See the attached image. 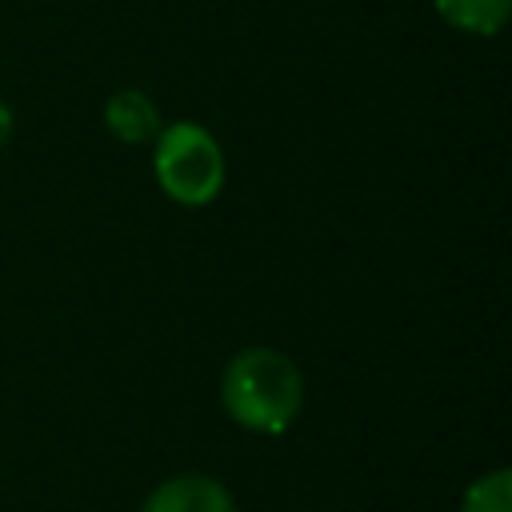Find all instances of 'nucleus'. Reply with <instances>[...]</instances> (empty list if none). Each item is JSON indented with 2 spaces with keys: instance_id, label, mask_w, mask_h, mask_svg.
Here are the masks:
<instances>
[{
  "instance_id": "obj_1",
  "label": "nucleus",
  "mask_w": 512,
  "mask_h": 512,
  "mask_svg": "<svg viewBox=\"0 0 512 512\" xmlns=\"http://www.w3.org/2000/svg\"><path fill=\"white\" fill-rule=\"evenodd\" d=\"M220 404L240 428L260 436H280L300 416L304 376L276 348H244L224 368Z\"/></svg>"
},
{
  "instance_id": "obj_2",
  "label": "nucleus",
  "mask_w": 512,
  "mask_h": 512,
  "mask_svg": "<svg viewBox=\"0 0 512 512\" xmlns=\"http://www.w3.org/2000/svg\"><path fill=\"white\" fill-rule=\"evenodd\" d=\"M152 172L168 200H176L184 208H204L224 188V152L208 128L180 120V124L160 128L156 152H152Z\"/></svg>"
},
{
  "instance_id": "obj_3",
  "label": "nucleus",
  "mask_w": 512,
  "mask_h": 512,
  "mask_svg": "<svg viewBox=\"0 0 512 512\" xmlns=\"http://www.w3.org/2000/svg\"><path fill=\"white\" fill-rule=\"evenodd\" d=\"M140 512H236L232 492L212 476H172L144 496Z\"/></svg>"
},
{
  "instance_id": "obj_4",
  "label": "nucleus",
  "mask_w": 512,
  "mask_h": 512,
  "mask_svg": "<svg viewBox=\"0 0 512 512\" xmlns=\"http://www.w3.org/2000/svg\"><path fill=\"white\" fill-rule=\"evenodd\" d=\"M104 128L124 144H148L160 136V108L140 88H120L104 104Z\"/></svg>"
},
{
  "instance_id": "obj_5",
  "label": "nucleus",
  "mask_w": 512,
  "mask_h": 512,
  "mask_svg": "<svg viewBox=\"0 0 512 512\" xmlns=\"http://www.w3.org/2000/svg\"><path fill=\"white\" fill-rule=\"evenodd\" d=\"M440 20L468 36H496L512 12V0H432Z\"/></svg>"
},
{
  "instance_id": "obj_6",
  "label": "nucleus",
  "mask_w": 512,
  "mask_h": 512,
  "mask_svg": "<svg viewBox=\"0 0 512 512\" xmlns=\"http://www.w3.org/2000/svg\"><path fill=\"white\" fill-rule=\"evenodd\" d=\"M460 512H512V476L508 468H496L468 484Z\"/></svg>"
},
{
  "instance_id": "obj_7",
  "label": "nucleus",
  "mask_w": 512,
  "mask_h": 512,
  "mask_svg": "<svg viewBox=\"0 0 512 512\" xmlns=\"http://www.w3.org/2000/svg\"><path fill=\"white\" fill-rule=\"evenodd\" d=\"M8 136H12V108L0 100V148L8 144Z\"/></svg>"
}]
</instances>
